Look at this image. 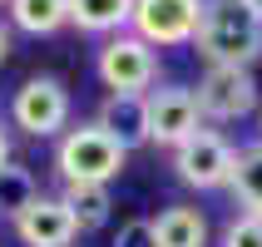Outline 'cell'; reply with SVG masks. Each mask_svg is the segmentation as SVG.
I'll return each mask as SVG.
<instances>
[{
	"instance_id": "20",
	"label": "cell",
	"mask_w": 262,
	"mask_h": 247,
	"mask_svg": "<svg viewBox=\"0 0 262 247\" xmlns=\"http://www.w3.org/2000/svg\"><path fill=\"white\" fill-rule=\"evenodd\" d=\"M5 55H10V30L0 25V64H5Z\"/></svg>"
},
{
	"instance_id": "15",
	"label": "cell",
	"mask_w": 262,
	"mask_h": 247,
	"mask_svg": "<svg viewBox=\"0 0 262 247\" xmlns=\"http://www.w3.org/2000/svg\"><path fill=\"white\" fill-rule=\"evenodd\" d=\"M228 193L237 198V208L248 218H262V139L248 144V148H237V168H233Z\"/></svg>"
},
{
	"instance_id": "7",
	"label": "cell",
	"mask_w": 262,
	"mask_h": 247,
	"mask_svg": "<svg viewBox=\"0 0 262 247\" xmlns=\"http://www.w3.org/2000/svg\"><path fill=\"white\" fill-rule=\"evenodd\" d=\"M198 114L213 119V124H233V119H248L257 109V79L252 70H228V64H208L198 89Z\"/></svg>"
},
{
	"instance_id": "1",
	"label": "cell",
	"mask_w": 262,
	"mask_h": 247,
	"mask_svg": "<svg viewBox=\"0 0 262 247\" xmlns=\"http://www.w3.org/2000/svg\"><path fill=\"white\" fill-rule=\"evenodd\" d=\"M193 50L208 64L252 70L262 59V15L248 0H203V20L193 35Z\"/></svg>"
},
{
	"instance_id": "12",
	"label": "cell",
	"mask_w": 262,
	"mask_h": 247,
	"mask_svg": "<svg viewBox=\"0 0 262 247\" xmlns=\"http://www.w3.org/2000/svg\"><path fill=\"white\" fill-rule=\"evenodd\" d=\"M134 20V0H70V25L84 35H124Z\"/></svg>"
},
{
	"instance_id": "2",
	"label": "cell",
	"mask_w": 262,
	"mask_h": 247,
	"mask_svg": "<svg viewBox=\"0 0 262 247\" xmlns=\"http://www.w3.org/2000/svg\"><path fill=\"white\" fill-rule=\"evenodd\" d=\"M124 163H129V148L119 144L99 119L70 124V129L55 139V173H59L64 188H70V183H99V188H109V183L124 173Z\"/></svg>"
},
{
	"instance_id": "19",
	"label": "cell",
	"mask_w": 262,
	"mask_h": 247,
	"mask_svg": "<svg viewBox=\"0 0 262 247\" xmlns=\"http://www.w3.org/2000/svg\"><path fill=\"white\" fill-rule=\"evenodd\" d=\"M5 163H15V159H10V124L0 119V168H5Z\"/></svg>"
},
{
	"instance_id": "6",
	"label": "cell",
	"mask_w": 262,
	"mask_h": 247,
	"mask_svg": "<svg viewBox=\"0 0 262 247\" xmlns=\"http://www.w3.org/2000/svg\"><path fill=\"white\" fill-rule=\"evenodd\" d=\"M203 20V0H134L129 30L154 50H173V44H193Z\"/></svg>"
},
{
	"instance_id": "17",
	"label": "cell",
	"mask_w": 262,
	"mask_h": 247,
	"mask_svg": "<svg viewBox=\"0 0 262 247\" xmlns=\"http://www.w3.org/2000/svg\"><path fill=\"white\" fill-rule=\"evenodd\" d=\"M223 247H262V218L237 213V218L223 228Z\"/></svg>"
},
{
	"instance_id": "13",
	"label": "cell",
	"mask_w": 262,
	"mask_h": 247,
	"mask_svg": "<svg viewBox=\"0 0 262 247\" xmlns=\"http://www.w3.org/2000/svg\"><path fill=\"white\" fill-rule=\"evenodd\" d=\"M59 198H64V208L74 213V228H79V233H99L104 222L114 218V193L99 188V183H70Z\"/></svg>"
},
{
	"instance_id": "8",
	"label": "cell",
	"mask_w": 262,
	"mask_h": 247,
	"mask_svg": "<svg viewBox=\"0 0 262 247\" xmlns=\"http://www.w3.org/2000/svg\"><path fill=\"white\" fill-rule=\"evenodd\" d=\"M148 144L154 148H183L193 133L203 129V114H198V99H193L188 84H163L148 89Z\"/></svg>"
},
{
	"instance_id": "22",
	"label": "cell",
	"mask_w": 262,
	"mask_h": 247,
	"mask_svg": "<svg viewBox=\"0 0 262 247\" xmlns=\"http://www.w3.org/2000/svg\"><path fill=\"white\" fill-rule=\"evenodd\" d=\"M0 5H10V0H0Z\"/></svg>"
},
{
	"instance_id": "11",
	"label": "cell",
	"mask_w": 262,
	"mask_h": 247,
	"mask_svg": "<svg viewBox=\"0 0 262 247\" xmlns=\"http://www.w3.org/2000/svg\"><path fill=\"white\" fill-rule=\"evenodd\" d=\"M154 237L159 247H208V218L193 203H168L154 218Z\"/></svg>"
},
{
	"instance_id": "23",
	"label": "cell",
	"mask_w": 262,
	"mask_h": 247,
	"mask_svg": "<svg viewBox=\"0 0 262 247\" xmlns=\"http://www.w3.org/2000/svg\"><path fill=\"white\" fill-rule=\"evenodd\" d=\"M257 124H262V119H257Z\"/></svg>"
},
{
	"instance_id": "10",
	"label": "cell",
	"mask_w": 262,
	"mask_h": 247,
	"mask_svg": "<svg viewBox=\"0 0 262 247\" xmlns=\"http://www.w3.org/2000/svg\"><path fill=\"white\" fill-rule=\"evenodd\" d=\"M94 119H99L124 148H144L148 144V99L144 94H104Z\"/></svg>"
},
{
	"instance_id": "3",
	"label": "cell",
	"mask_w": 262,
	"mask_h": 247,
	"mask_svg": "<svg viewBox=\"0 0 262 247\" xmlns=\"http://www.w3.org/2000/svg\"><path fill=\"white\" fill-rule=\"evenodd\" d=\"M94 74L109 94H148L159 84V50L144 44L134 30L124 35H109L94 55Z\"/></svg>"
},
{
	"instance_id": "5",
	"label": "cell",
	"mask_w": 262,
	"mask_h": 247,
	"mask_svg": "<svg viewBox=\"0 0 262 247\" xmlns=\"http://www.w3.org/2000/svg\"><path fill=\"white\" fill-rule=\"evenodd\" d=\"M233 168H237V148L228 144V133H218V129H198L183 148H173L178 183H188V188H198V193L228 188V183H233Z\"/></svg>"
},
{
	"instance_id": "4",
	"label": "cell",
	"mask_w": 262,
	"mask_h": 247,
	"mask_svg": "<svg viewBox=\"0 0 262 247\" xmlns=\"http://www.w3.org/2000/svg\"><path fill=\"white\" fill-rule=\"evenodd\" d=\"M10 124L30 139H59L70 129V89L59 74H30L10 99Z\"/></svg>"
},
{
	"instance_id": "21",
	"label": "cell",
	"mask_w": 262,
	"mask_h": 247,
	"mask_svg": "<svg viewBox=\"0 0 262 247\" xmlns=\"http://www.w3.org/2000/svg\"><path fill=\"white\" fill-rule=\"evenodd\" d=\"M248 5H252V10H257V15H262V0H248Z\"/></svg>"
},
{
	"instance_id": "9",
	"label": "cell",
	"mask_w": 262,
	"mask_h": 247,
	"mask_svg": "<svg viewBox=\"0 0 262 247\" xmlns=\"http://www.w3.org/2000/svg\"><path fill=\"white\" fill-rule=\"evenodd\" d=\"M15 237L25 247H74L79 228H74V213L64 208L59 193H40V198L15 218Z\"/></svg>"
},
{
	"instance_id": "18",
	"label": "cell",
	"mask_w": 262,
	"mask_h": 247,
	"mask_svg": "<svg viewBox=\"0 0 262 247\" xmlns=\"http://www.w3.org/2000/svg\"><path fill=\"white\" fill-rule=\"evenodd\" d=\"M114 247H159V237H154V218H129L114 233Z\"/></svg>"
},
{
	"instance_id": "16",
	"label": "cell",
	"mask_w": 262,
	"mask_h": 247,
	"mask_svg": "<svg viewBox=\"0 0 262 247\" xmlns=\"http://www.w3.org/2000/svg\"><path fill=\"white\" fill-rule=\"evenodd\" d=\"M40 198V183H35V173H30L25 163H5L0 168V218H20L30 203Z\"/></svg>"
},
{
	"instance_id": "14",
	"label": "cell",
	"mask_w": 262,
	"mask_h": 247,
	"mask_svg": "<svg viewBox=\"0 0 262 247\" xmlns=\"http://www.w3.org/2000/svg\"><path fill=\"white\" fill-rule=\"evenodd\" d=\"M5 10H10V25L35 35V40L70 25V0H10Z\"/></svg>"
}]
</instances>
